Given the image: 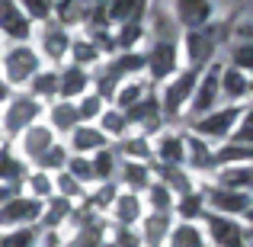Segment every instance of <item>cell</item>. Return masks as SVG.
Wrapping results in <instances>:
<instances>
[{
	"label": "cell",
	"instance_id": "1",
	"mask_svg": "<svg viewBox=\"0 0 253 247\" xmlns=\"http://www.w3.org/2000/svg\"><path fill=\"white\" fill-rule=\"evenodd\" d=\"M157 19H161V26H157L154 42L144 55V71L154 84H164L179 68V49H176V26H170L164 13H157Z\"/></svg>",
	"mask_w": 253,
	"mask_h": 247
},
{
	"label": "cell",
	"instance_id": "2",
	"mask_svg": "<svg viewBox=\"0 0 253 247\" xmlns=\"http://www.w3.org/2000/svg\"><path fill=\"white\" fill-rule=\"evenodd\" d=\"M138 71H144V55H138V51H122V55H116V58L99 64L96 74H90V81L96 84L99 99H112V93L125 84V77L138 74Z\"/></svg>",
	"mask_w": 253,
	"mask_h": 247
},
{
	"label": "cell",
	"instance_id": "3",
	"mask_svg": "<svg viewBox=\"0 0 253 247\" xmlns=\"http://www.w3.org/2000/svg\"><path fill=\"white\" fill-rule=\"evenodd\" d=\"M241 116H244V106L211 109V112H205V116L192 119V122H189V135L202 138V142H228Z\"/></svg>",
	"mask_w": 253,
	"mask_h": 247
},
{
	"label": "cell",
	"instance_id": "4",
	"mask_svg": "<svg viewBox=\"0 0 253 247\" xmlns=\"http://www.w3.org/2000/svg\"><path fill=\"white\" fill-rule=\"evenodd\" d=\"M228 39V26H202V29L186 32V58H189V68H209L215 61L221 42Z\"/></svg>",
	"mask_w": 253,
	"mask_h": 247
},
{
	"label": "cell",
	"instance_id": "5",
	"mask_svg": "<svg viewBox=\"0 0 253 247\" xmlns=\"http://www.w3.org/2000/svg\"><path fill=\"white\" fill-rule=\"evenodd\" d=\"M199 74H202L199 68H186V71H179V74H173V84H167L164 97L157 99L164 122H176L179 119V112L186 109V103H189L192 90H196V84H199Z\"/></svg>",
	"mask_w": 253,
	"mask_h": 247
},
{
	"label": "cell",
	"instance_id": "6",
	"mask_svg": "<svg viewBox=\"0 0 253 247\" xmlns=\"http://www.w3.org/2000/svg\"><path fill=\"white\" fill-rule=\"evenodd\" d=\"M42 103H39L36 97H29V93H19V97H10L6 99V109H3V132L10 138H19L26 129H32V125L42 119Z\"/></svg>",
	"mask_w": 253,
	"mask_h": 247
},
{
	"label": "cell",
	"instance_id": "7",
	"mask_svg": "<svg viewBox=\"0 0 253 247\" xmlns=\"http://www.w3.org/2000/svg\"><path fill=\"white\" fill-rule=\"evenodd\" d=\"M218 77H221V64H209V68H202L196 90H192L189 103H186V106H189V122L199 119V116H205V112H211V109H218V99H221Z\"/></svg>",
	"mask_w": 253,
	"mask_h": 247
},
{
	"label": "cell",
	"instance_id": "8",
	"mask_svg": "<svg viewBox=\"0 0 253 247\" xmlns=\"http://www.w3.org/2000/svg\"><path fill=\"white\" fill-rule=\"evenodd\" d=\"M202 199H205V212H218V215H247L250 205H253V196L244 190H228V186H209L202 190Z\"/></svg>",
	"mask_w": 253,
	"mask_h": 247
},
{
	"label": "cell",
	"instance_id": "9",
	"mask_svg": "<svg viewBox=\"0 0 253 247\" xmlns=\"http://www.w3.org/2000/svg\"><path fill=\"white\" fill-rule=\"evenodd\" d=\"M39 71H42V58H39V51L29 49V45H23V42L13 45V49L3 55L6 84H29Z\"/></svg>",
	"mask_w": 253,
	"mask_h": 247
},
{
	"label": "cell",
	"instance_id": "10",
	"mask_svg": "<svg viewBox=\"0 0 253 247\" xmlns=\"http://www.w3.org/2000/svg\"><path fill=\"white\" fill-rule=\"evenodd\" d=\"M42 209L45 202H39L32 196H13L6 202H0V228H10V231L29 228V225H36L42 218Z\"/></svg>",
	"mask_w": 253,
	"mask_h": 247
},
{
	"label": "cell",
	"instance_id": "11",
	"mask_svg": "<svg viewBox=\"0 0 253 247\" xmlns=\"http://www.w3.org/2000/svg\"><path fill=\"white\" fill-rule=\"evenodd\" d=\"M205 231L202 235L211 241V247H244V225L231 215H218V212H205L202 215Z\"/></svg>",
	"mask_w": 253,
	"mask_h": 247
},
{
	"label": "cell",
	"instance_id": "12",
	"mask_svg": "<svg viewBox=\"0 0 253 247\" xmlns=\"http://www.w3.org/2000/svg\"><path fill=\"white\" fill-rule=\"evenodd\" d=\"M125 119H128V125H135L138 132H141L144 138L154 135V132H161L164 125V116H161V103H157L154 93H148L144 99H138L131 109H125Z\"/></svg>",
	"mask_w": 253,
	"mask_h": 247
},
{
	"label": "cell",
	"instance_id": "13",
	"mask_svg": "<svg viewBox=\"0 0 253 247\" xmlns=\"http://www.w3.org/2000/svg\"><path fill=\"white\" fill-rule=\"evenodd\" d=\"M55 142H58L55 132H51L48 125L36 122L32 129H26L23 135H19V157H23V161H29V164H39V161H42V154Z\"/></svg>",
	"mask_w": 253,
	"mask_h": 247
},
{
	"label": "cell",
	"instance_id": "14",
	"mask_svg": "<svg viewBox=\"0 0 253 247\" xmlns=\"http://www.w3.org/2000/svg\"><path fill=\"white\" fill-rule=\"evenodd\" d=\"M0 32L16 42H26L32 36V19L19 10L16 0H0Z\"/></svg>",
	"mask_w": 253,
	"mask_h": 247
},
{
	"label": "cell",
	"instance_id": "15",
	"mask_svg": "<svg viewBox=\"0 0 253 247\" xmlns=\"http://www.w3.org/2000/svg\"><path fill=\"white\" fill-rule=\"evenodd\" d=\"M90 71L81 68V64H68V68L58 71V97L68 99V103H77L84 93H90Z\"/></svg>",
	"mask_w": 253,
	"mask_h": 247
},
{
	"label": "cell",
	"instance_id": "16",
	"mask_svg": "<svg viewBox=\"0 0 253 247\" xmlns=\"http://www.w3.org/2000/svg\"><path fill=\"white\" fill-rule=\"evenodd\" d=\"M109 212H112V218H116V225H122V228H135V225L141 222V215H144V202H141L138 193L119 190V196L112 199Z\"/></svg>",
	"mask_w": 253,
	"mask_h": 247
},
{
	"label": "cell",
	"instance_id": "17",
	"mask_svg": "<svg viewBox=\"0 0 253 247\" xmlns=\"http://www.w3.org/2000/svg\"><path fill=\"white\" fill-rule=\"evenodd\" d=\"M173 228V212H148L141 215V247H164Z\"/></svg>",
	"mask_w": 253,
	"mask_h": 247
},
{
	"label": "cell",
	"instance_id": "18",
	"mask_svg": "<svg viewBox=\"0 0 253 247\" xmlns=\"http://www.w3.org/2000/svg\"><path fill=\"white\" fill-rule=\"evenodd\" d=\"M39 45H42L45 58L64 61V58H68V49H71V32L64 29V26H58V23H48V26H42V32H39Z\"/></svg>",
	"mask_w": 253,
	"mask_h": 247
},
{
	"label": "cell",
	"instance_id": "19",
	"mask_svg": "<svg viewBox=\"0 0 253 247\" xmlns=\"http://www.w3.org/2000/svg\"><path fill=\"white\" fill-rule=\"evenodd\" d=\"M99 148H109V138H106L103 132L96 129V125L81 122L74 132H71V151H68V154H84V157H90V154H96Z\"/></svg>",
	"mask_w": 253,
	"mask_h": 247
},
{
	"label": "cell",
	"instance_id": "20",
	"mask_svg": "<svg viewBox=\"0 0 253 247\" xmlns=\"http://www.w3.org/2000/svg\"><path fill=\"white\" fill-rule=\"evenodd\" d=\"M154 161L167 164V167H186V135H176V132H167V135L157 138L154 148Z\"/></svg>",
	"mask_w": 253,
	"mask_h": 247
},
{
	"label": "cell",
	"instance_id": "21",
	"mask_svg": "<svg viewBox=\"0 0 253 247\" xmlns=\"http://www.w3.org/2000/svg\"><path fill=\"white\" fill-rule=\"evenodd\" d=\"M173 13H176L179 26H186L189 32H192V29H202V26H209V19H211L209 0H176Z\"/></svg>",
	"mask_w": 253,
	"mask_h": 247
},
{
	"label": "cell",
	"instance_id": "22",
	"mask_svg": "<svg viewBox=\"0 0 253 247\" xmlns=\"http://www.w3.org/2000/svg\"><path fill=\"white\" fill-rule=\"evenodd\" d=\"M218 87H221V99L228 106H241V99H247V74L231 68V64H221Z\"/></svg>",
	"mask_w": 253,
	"mask_h": 247
},
{
	"label": "cell",
	"instance_id": "23",
	"mask_svg": "<svg viewBox=\"0 0 253 247\" xmlns=\"http://www.w3.org/2000/svg\"><path fill=\"white\" fill-rule=\"evenodd\" d=\"M116 180L122 186H128V193H144L148 183L154 180L151 173V164H141V161H119V173Z\"/></svg>",
	"mask_w": 253,
	"mask_h": 247
},
{
	"label": "cell",
	"instance_id": "24",
	"mask_svg": "<svg viewBox=\"0 0 253 247\" xmlns=\"http://www.w3.org/2000/svg\"><path fill=\"white\" fill-rule=\"evenodd\" d=\"M151 173H157V183H164L173 196H186V193L196 190V186H192V180H189V173H186L183 167H167V164L151 161Z\"/></svg>",
	"mask_w": 253,
	"mask_h": 247
},
{
	"label": "cell",
	"instance_id": "25",
	"mask_svg": "<svg viewBox=\"0 0 253 247\" xmlns=\"http://www.w3.org/2000/svg\"><path fill=\"white\" fill-rule=\"evenodd\" d=\"M112 151L119 154V161L151 164V157H154V151H151V145H148V138H144V135H125V138H119Z\"/></svg>",
	"mask_w": 253,
	"mask_h": 247
},
{
	"label": "cell",
	"instance_id": "26",
	"mask_svg": "<svg viewBox=\"0 0 253 247\" xmlns=\"http://www.w3.org/2000/svg\"><path fill=\"white\" fill-rule=\"evenodd\" d=\"M48 129L51 132H64V135H71V132L81 125V112H77V103H68V99H61V103H55L48 109Z\"/></svg>",
	"mask_w": 253,
	"mask_h": 247
},
{
	"label": "cell",
	"instance_id": "27",
	"mask_svg": "<svg viewBox=\"0 0 253 247\" xmlns=\"http://www.w3.org/2000/svg\"><path fill=\"white\" fill-rule=\"evenodd\" d=\"M186 164L192 170H215V151L209 148V142L189 135V132H186Z\"/></svg>",
	"mask_w": 253,
	"mask_h": 247
},
{
	"label": "cell",
	"instance_id": "28",
	"mask_svg": "<svg viewBox=\"0 0 253 247\" xmlns=\"http://www.w3.org/2000/svg\"><path fill=\"white\" fill-rule=\"evenodd\" d=\"M90 167H93V183H116L119 154L112 148H99L96 154H90Z\"/></svg>",
	"mask_w": 253,
	"mask_h": 247
},
{
	"label": "cell",
	"instance_id": "29",
	"mask_svg": "<svg viewBox=\"0 0 253 247\" xmlns=\"http://www.w3.org/2000/svg\"><path fill=\"white\" fill-rule=\"evenodd\" d=\"M144 3H148V0H109V3H106V16H109L116 26H122V23H141Z\"/></svg>",
	"mask_w": 253,
	"mask_h": 247
},
{
	"label": "cell",
	"instance_id": "30",
	"mask_svg": "<svg viewBox=\"0 0 253 247\" xmlns=\"http://www.w3.org/2000/svg\"><path fill=\"white\" fill-rule=\"evenodd\" d=\"M0 183L13 186V190H19L26 183V161H19V154H13L6 148H0Z\"/></svg>",
	"mask_w": 253,
	"mask_h": 247
},
{
	"label": "cell",
	"instance_id": "31",
	"mask_svg": "<svg viewBox=\"0 0 253 247\" xmlns=\"http://www.w3.org/2000/svg\"><path fill=\"white\" fill-rule=\"evenodd\" d=\"M71 209H74V202H71V199L51 196V199H45V209H42V218H39V222H42V228L55 231V228H61V225L68 222Z\"/></svg>",
	"mask_w": 253,
	"mask_h": 247
},
{
	"label": "cell",
	"instance_id": "32",
	"mask_svg": "<svg viewBox=\"0 0 253 247\" xmlns=\"http://www.w3.org/2000/svg\"><path fill=\"white\" fill-rule=\"evenodd\" d=\"M218 186L228 190H244L253 196V164H237V167H221L218 173Z\"/></svg>",
	"mask_w": 253,
	"mask_h": 247
},
{
	"label": "cell",
	"instance_id": "33",
	"mask_svg": "<svg viewBox=\"0 0 253 247\" xmlns=\"http://www.w3.org/2000/svg\"><path fill=\"white\" fill-rule=\"evenodd\" d=\"M164 244H167V247H205V235H202L199 225L179 222V225H173V228H170V235H167V241H164Z\"/></svg>",
	"mask_w": 253,
	"mask_h": 247
},
{
	"label": "cell",
	"instance_id": "34",
	"mask_svg": "<svg viewBox=\"0 0 253 247\" xmlns=\"http://www.w3.org/2000/svg\"><path fill=\"white\" fill-rule=\"evenodd\" d=\"M237 164H253V145L224 142L215 151V167H237Z\"/></svg>",
	"mask_w": 253,
	"mask_h": 247
},
{
	"label": "cell",
	"instance_id": "35",
	"mask_svg": "<svg viewBox=\"0 0 253 247\" xmlns=\"http://www.w3.org/2000/svg\"><path fill=\"white\" fill-rule=\"evenodd\" d=\"M173 205H176V215L183 218V222H202L205 215V199H202V190H192L186 193V196H176L173 199Z\"/></svg>",
	"mask_w": 253,
	"mask_h": 247
},
{
	"label": "cell",
	"instance_id": "36",
	"mask_svg": "<svg viewBox=\"0 0 253 247\" xmlns=\"http://www.w3.org/2000/svg\"><path fill=\"white\" fill-rule=\"evenodd\" d=\"M96 122H99L96 129L103 132L106 138H116V142H119V138H125V135H128V129H131L122 109H103V112H99V119H96Z\"/></svg>",
	"mask_w": 253,
	"mask_h": 247
},
{
	"label": "cell",
	"instance_id": "37",
	"mask_svg": "<svg viewBox=\"0 0 253 247\" xmlns=\"http://www.w3.org/2000/svg\"><path fill=\"white\" fill-rule=\"evenodd\" d=\"M64 247H103V222H99V218H90V222L81 225V228L68 238Z\"/></svg>",
	"mask_w": 253,
	"mask_h": 247
},
{
	"label": "cell",
	"instance_id": "38",
	"mask_svg": "<svg viewBox=\"0 0 253 247\" xmlns=\"http://www.w3.org/2000/svg\"><path fill=\"white\" fill-rule=\"evenodd\" d=\"M148 93L151 90H148V84H144V81H125L116 93H112V103H116V109L125 112V109H131L138 99H144Z\"/></svg>",
	"mask_w": 253,
	"mask_h": 247
},
{
	"label": "cell",
	"instance_id": "39",
	"mask_svg": "<svg viewBox=\"0 0 253 247\" xmlns=\"http://www.w3.org/2000/svg\"><path fill=\"white\" fill-rule=\"evenodd\" d=\"M29 97H36L39 103L58 97V71H39L29 81Z\"/></svg>",
	"mask_w": 253,
	"mask_h": 247
},
{
	"label": "cell",
	"instance_id": "40",
	"mask_svg": "<svg viewBox=\"0 0 253 247\" xmlns=\"http://www.w3.org/2000/svg\"><path fill=\"white\" fill-rule=\"evenodd\" d=\"M68 55H71V64H81V68H86V64H96L103 51H99L90 39H71Z\"/></svg>",
	"mask_w": 253,
	"mask_h": 247
},
{
	"label": "cell",
	"instance_id": "41",
	"mask_svg": "<svg viewBox=\"0 0 253 247\" xmlns=\"http://www.w3.org/2000/svg\"><path fill=\"white\" fill-rule=\"evenodd\" d=\"M23 186H29V196L39 199V202H45V199L55 196V180H51L48 173H42V170L26 173V183H23Z\"/></svg>",
	"mask_w": 253,
	"mask_h": 247
},
{
	"label": "cell",
	"instance_id": "42",
	"mask_svg": "<svg viewBox=\"0 0 253 247\" xmlns=\"http://www.w3.org/2000/svg\"><path fill=\"white\" fill-rule=\"evenodd\" d=\"M144 196H148V209H151V212H170V209H173V199H176V196L167 190V186L157 183V180H151V183H148Z\"/></svg>",
	"mask_w": 253,
	"mask_h": 247
},
{
	"label": "cell",
	"instance_id": "43",
	"mask_svg": "<svg viewBox=\"0 0 253 247\" xmlns=\"http://www.w3.org/2000/svg\"><path fill=\"white\" fill-rule=\"evenodd\" d=\"M68 148H64V145L61 142H55V145H51V148L48 151H45V154H42V161H39L36 167H39V170H42V173H51V170H64V164H68Z\"/></svg>",
	"mask_w": 253,
	"mask_h": 247
},
{
	"label": "cell",
	"instance_id": "44",
	"mask_svg": "<svg viewBox=\"0 0 253 247\" xmlns=\"http://www.w3.org/2000/svg\"><path fill=\"white\" fill-rule=\"evenodd\" d=\"M84 193H86L84 183H77L68 170H58V177H55V196H64V199H71V202H74V199H81Z\"/></svg>",
	"mask_w": 253,
	"mask_h": 247
},
{
	"label": "cell",
	"instance_id": "45",
	"mask_svg": "<svg viewBox=\"0 0 253 247\" xmlns=\"http://www.w3.org/2000/svg\"><path fill=\"white\" fill-rule=\"evenodd\" d=\"M0 247H39V231L32 228H13L10 235L0 238Z\"/></svg>",
	"mask_w": 253,
	"mask_h": 247
},
{
	"label": "cell",
	"instance_id": "46",
	"mask_svg": "<svg viewBox=\"0 0 253 247\" xmlns=\"http://www.w3.org/2000/svg\"><path fill=\"white\" fill-rule=\"evenodd\" d=\"M231 68L244 71V74H253V39L231 49Z\"/></svg>",
	"mask_w": 253,
	"mask_h": 247
},
{
	"label": "cell",
	"instance_id": "47",
	"mask_svg": "<svg viewBox=\"0 0 253 247\" xmlns=\"http://www.w3.org/2000/svg\"><path fill=\"white\" fill-rule=\"evenodd\" d=\"M228 142H237V145H253V106H244V116L237 119L234 132H231Z\"/></svg>",
	"mask_w": 253,
	"mask_h": 247
},
{
	"label": "cell",
	"instance_id": "48",
	"mask_svg": "<svg viewBox=\"0 0 253 247\" xmlns=\"http://www.w3.org/2000/svg\"><path fill=\"white\" fill-rule=\"evenodd\" d=\"M64 170H68L71 177L77 180V183H93L90 157H84V154H71V157H68V164H64Z\"/></svg>",
	"mask_w": 253,
	"mask_h": 247
},
{
	"label": "cell",
	"instance_id": "49",
	"mask_svg": "<svg viewBox=\"0 0 253 247\" xmlns=\"http://www.w3.org/2000/svg\"><path fill=\"white\" fill-rule=\"evenodd\" d=\"M103 106H106V99H99L96 93H84V99L77 103V112H81V122L93 125V119H99Z\"/></svg>",
	"mask_w": 253,
	"mask_h": 247
},
{
	"label": "cell",
	"instance_id": "50",
	"mask_svg": "<svg viewBox=\"0 0 253 247\" xmlns=\"http://www.w3.org/2000/svg\"><path fill=\"white\" fill-rule=\"evenodd\" d=\"M119 196V186L116 183H99V190L93 193V199H90V209H96V212H109V205H112V199Z\"/></svg>",
	"mask_w": 253,
	"mask_h": 247
},
{
	"label": "cell",
	"instance_id": "51",
	"mask_svg": "<svg viewBox=\"0 0 253 247\" xmlns=\"http://www.w3.org/2000/svg\"><path fill=\"white\" fill-rule=\"evenodd\" d=\"M16 3H19V10H23L29 19H48L55 0H16Z\"/></svg>",
	"mask_w": 253,
	"mask_h": 247
},
{
	"label": "cell",
	"instance_id": "52",
	"mask_svg": "<svg viewBox=\"0 0 253 247\" xmlns=\"http://www.w3.org/2000/svg\"><path fill=\"white\" fill-rule=\"evenodd\" d=\"M112 244H116V247H141V238H138V231L116 225V231H112Z\"/></svg>",
	"mask_w": 253,
	"mask_h": 247
},
{
	"label": "cell",
	"instance_id": "53",
	"mask_svg": "<svg viewBox=\"0 0 253 247\" xmlns=\"http://www.w3.org/2000/svg\"><path fill=\"white\" fill-rule=\"evenodd\" d=\"M55 238H58L55 231H48V235H45V238H39V247H61V244L55 241Z\"/></svg>",
	"mask_w": 253,
	"mask_h": 247
},
{
	"label": "cell",
	"instance_id": "54",
	"mask_svg": "<svg viewBox=\"0 0 253 247\" xmlns=\"http://www.w3.org/2000/svg\"><path fill=\"white\" fill-rule=\"evenodd\" d=\"M10 97H13V93H10V84H6L3 77H0V106H3V103H6Z\"/></svg>",
	"mask_w": 253,
	"mask_h": 247
},
{
	"label": "cell",
	"instance_id": "55",
	"mask_svg": "<svg viewBox=\"0 0 253 247\" xmlns=\"http://www.w3.org/2000/svg\"><path fill=\"white\" fill-rule=\"evenodd\" d=\"M13 196H19V193L13 190V186H3V183H0V202H6V199H13Z\"/></svg>",
	"mask_w": 253,
	"mask_h": 247
},
{
	"label": "cell",
	"instance_id": "56",
	"mask_svg": "<svg viewBox=\"0 0 253 247\" xmlns=\"http://www.w3.org/2000/svg\"><path fill=\"white\" fill-rule=\"evenodd\" d=\"M244 247H253V228L244 231Z\"/></svg>",
	"mask_w": 253,
	"mask_h": 247
},
{
	"label": "cell",
	"instance_id": "57",
	"mask_svg": "<svg viewBox=\"0 0 253 247\" xmlns=\"http://www.w3.org/2000/svg\"><path fill=\"white\" fill-rule=\"evenodd\" d=\"M247 97H253V74H247Z\"/></svg>",
	"mask_w": 253,
	"mask_h": 247
}]
</instances>
